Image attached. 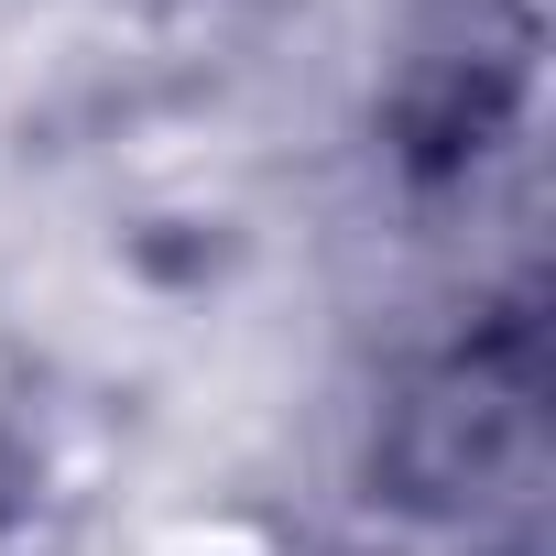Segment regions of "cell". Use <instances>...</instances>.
<instances>
[{
  "label": "cell",
  "instance_id": "obj_1",
  "mask_svg": "<svg viewBox=\"0 0 556 556\" xmlns=\"http://www.w3.org/2000/svg\"><path fill=\"white\" fill-rule=\"evenodd\" d=\"M142 556H285V534L251 523V513H175Z\"/></svg>",
  "mask_w": 556,
  "mask_h": 556
}]
</instances>
